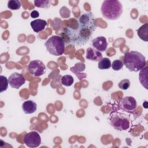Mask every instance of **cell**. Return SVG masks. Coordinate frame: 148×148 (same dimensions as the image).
<instances>
[{
    "mask_svg": "<svg viewBox=\"0 0 148 148\" xmlns=\"http://www.w3.org/2000/svg\"><path fill=\"white\" fill-rule=\"evenodd\" d=\"M73 77L69 75H66L61 77V84L65 86H71L73 83Z\"/></svg>",
    "mask_w": 148,
    "mask_h": 148,
    "instance_id": "cell-17",
    "label": "cell"
},
{
    "mask_svg": "<svg viewBox=\"0 0 148 148\" xmlns=\"http://www.w3.org/2000/svg\"><path fill=\"white\" fill-rule=\"evenodd\" d=\"M9 84V81L8 79L2 75L0 76V92H2L5 91H6L8 87Z\"/></svg>",
    "mask_w": 148,
    "mask_h": 148,
    "instance_id": "cell-20",
    "label": "cell"
},
{
    "mask_svg": "<svg viewBox=\"0 0 148 148\" xmlns=\"http://www.w3.org/2000/svg\"><path fill=\"white\" fill-rule=\"evenodd\" d=\"M143 106L145 108H147V101H145V103H143Z\"/></svg>",
    "mask_w": 148,
    "mask_h": 148,
    "instance_id": "cell-24",
    "label": "cell"
},
{
    "mask_svg": "<svg viewBox=\"0 0 148 148\" xmlns=\"http://www.w3.org/2000/svg\"><path fill=\"white\" fill-rule=\"evenodd\" d=\"M28 69L30 74L35 77L45 74L46 71V68L44 63L39 60L31 61L28 64Z\"/></svg>",
    "mask_w": 148,
    "mask_h": 148,
    "instance_id": "cell-6",
    "label": "cell"
},
{
    "mask_svg": "<svg viewBox=\"0 0 148 148\" xmlns=\"http://www.w3.org/2000/svg\"><path fill=\"white\" fill-rule=\"evenodd\" d=\"M34 2L35 6L39 8H49L50 6V1L49 0H35Z\"/></svg>",
    "mask_w": 148,
    "mask_h": 148,
    "instance_id": "cell-19",
    "label": "cell"
},
{
    "mask_svg": "<svg viewBox=\"0 0 148 148\" xmlns=\"http://www.w3.org/2000/svg\"><path fill=\"white\" fill-rule=\"evenodd\" d=\"M139 79L141 84L147 90L148 88H147V66H146L145 67L140 69L139 75Z\"/></svg>",
    "mask_w": 148,
    "mask_h": 148,
    "instance_id": "cell-15",
    "label": "cell"
},
{
    "mask_svg": "<svg viewBox=\"0 0 148 148\" xmlns=\"http://www.w3.org/2000/svg\"><path fill=\"white\" fill-rule=\"evenodd\" d=\"M138 36L142 40L147 42L148 41V24L145 23L142 25L137 31Z\"/></svg>",
    "mask_w": 148,
    "mask_h": 148,
    "instance_id": "cell-14",
    "label": "cell"
},
{
    "mask_svg": "<svg viewBox=\"0 0 148 148\" xmlns=\"http://www.w3.org/2000/svg\"><path fill=\"white\" fill-rule=\"evenodd\" d=\"M86 58L90 61L97 62L102 58V54L99 51L94 48L88 47L86 50Z\"/></svg>",
    "mask_w": 148,
    "mask_h": 148,
    "instance_id": "cell-11",
    "label": "cell"
},
{
    "mask_svg": "<svg viewBox=\"0 0 148 148\" xmlns=\"http://www.w3.org/2000/svg\"><path fill=\"white\" fill-rule=\"evenodd\" d=\"M109 121L111 125L118 131L126 130L130 126L129 117L122 113H112L110 115Z\"/></svg>",
    "mask_w": 148,
    "mask_h": 148,
    "instance_id": "cell-5",
    "label": "cell"
},
{
    "mask_svg": "<svg viewBox=\"0 0 148 148\" xmlns=\"http://www.w3.org/2000/svg\"><path fill=\"white\" fill-rule=\"evenodd\" d=\"M30 16L32 18H37L39 16V13L37 10H33V11L31 12V13L30 14Z\"/></svg>",
    "mask_w": 148,
    "mask_h": 148,
    "instance_id": "cell-23",
    "label": "cell"
},
{
    "mask_svg": "<svg viewBox=\"0 0 148 148\" xmlns=\"http://www.w3.org/2000/svg\"><path fill=\"white\" fill-rule=\"evenodd\" d=\"M8 8L11 10H18L21 6V2L18 0H9L8 2Z\"/></svg>",
    "mask_w": 148,
    "mask_h": 148,
    "instance_id": "cell-18",
    "label": "cell"
},
{
    "mask_svg": "<svg viewBox=\"0 0 148 148\" xmlns=\"http://www.w3.org/2000/svg\"><path fill=\"white\" fill-rule=\"evenodd\" d=\"M30 24L33 31L38 33L43 31L47 25V22L45 20L36 19L32 21Z\"/></svg>",
    "mask_w": 148,
    "mask_h": 148,
    "instance_id": "cell-13",
    "label": "cell"
},
{
    "mask_svg": "<svg viewBox=\"0 0 148 148\" xmlns=\"http://www.w3.org/2000/svg\"><path fill=\"white\" fill-rule=\"evenodd\" d=\"M101 12L105 19L116 20L121 16L123 8L118 0H105L101 5Z\"/></svg>",
    "mask_w": 148,
    "mask_h": 148,
    "instance_id": "cell-2",
    "label": "cell"
},
{
    "mask_svg": "<svg viewBox=\"0 0 148 148\" xmlns=\"http://www.w3.org/2000/svg\"><path fill=\"white\" fill-rule=\"evenodd\" d=\"M119 107L127 112H133L137 107V102L132 97H125L120 101Z\"/></svg>",
    "mask_w": 148,
    "mask_h": 148,
    "instance_id": "cell-8",
    "label": "cell"
},
{
    "mask_svg": "<svg viewBox=\"0 0 148 148\" xmlns=\"http://www.w3.org/2000/svg\"><path fill=\"white\" fill-rule=\"evenodd\" d=\"M124 64L131 72H138L146 66L145 56L137 51H131L124 54Z\"/></svg>",
    "mask_w": 148,
    "mask_h": 148,
    "instance_id": "cell-3",
    "label": "cell"
},
{
    "mask_svg": "<svg viewBox=\"0 0 148 148\" xmlns=\"http://www.w3.org/2000/svg\"><path fill=\"white\" fill-rule=\"evenodd\" d=\"M24 142L29 147H37L41 143V138L38 132L31 131L25 135Z\"/></svg>",
    "mask_w": 148,
    "mask_h": 148,
    "instance_id": "cell-7",
    "label": "cell"
},
{
    "mask_svg": "<svg viewBox=\"0 0 148 148\" xmlns=\"http://www.w3.org/2000/svg\"><path fill=\"white\" fill-rule=\"evenodd\" d=\"M98 66L100 69H108L111 67L110 60L106 57L102 58L99 61Z\"/></svg>",
    "mask_w": 148,
    "mask_h": 148,
    "instance_id": "cell-16",
    "label": "cell"
},
{
    "mask_svg": "<svg viewBox=\"0 0 148 148\" xmlns=\"http://www.w3.org/2000/svg\"><path fill=\"white\" fill-rule=\"evenodd\" d=\"M118 86L122 90H127L130 86V81L127 79H123L119 83Z\"/></svg>",
    "mask_w": 148,
    "mask_h": 148,
    "instance_id": "cell-22",
    "label": "cell"
},
{
    "mask_svg": "<svg viewBox=\"0 0 148 148\" xmlns=\"http://www.w3.org/2000/svg\"><path fill=\"white\" fill-rule=\"evenodd\" d=\"M97 28L96 21L92 12L83 13L79 18V26L77 29L67 27L64 35L68 38L70 45L82 46L91 39Z\"/></svg>",
    "mask_w": 148,
    "mask_h": 148,
    "instance_id": "cell-1",
    "label": "cell"
},
{
    "mask_svg": "<svg viewBox=\"0 0 148 148\" xmlns=\"http://www.w3.org/2000/svg\"><path fill=\"white\" fill-rule=\"evenodd\" d=\"M124 64L120 60H116L113 61L111 66L114 71H119L123 67Z\"/></svg>",
    "mask_w": 148,
    "mask_h": 148,
    "instance_id": "cell-21",
    "label": "cell"
},
{
    "mask_svg": "<svg viewBox=\"0 0 148 148\" xmlns=\"http://www.w3.org/2000/svg\"><path fill=\"white\" fill-rule=\"evenodd\" d=\"M45 46L49 53L53 56H61L65 51V41L58 35L50 37L45 43Z\"/></svg>",
    "mask_w": 148,
    "mask_h": 148,
    "instance_id": "cell-4",
    "label": "cell"
},
{
    "mask_svg": "<svg viewBox=\"0 0 148 148\" xmlns=\"http://www.w3.org/2000/svg\"><path fill=\"white\" fill-rule=\"evenodd\" d=\"M91 44L94 49L100 52L106 51L108 47V42L106 38L103 36H99L93 39L91 41Z\"/></svg>",
    "mask_w": 148,
    "mask_h": 148,
    "instance_id": "cell-10",
    "label": "cell"
},
{
    "mask_svg": "<svg viewBox=\"0 0 148 148\" xmlns=\"http://www.w3.org/2000/svg\"><path fill=\"white\" fill-rule=\"evenodd\" d=\"M9 84L12 88L18 89L25 83V79L23 75L17 72L12 73L8 78Z\"/></svg>",
    "mask_w": 148,
    "mask_h": 148,
    "instance_id": "cell-9",
    "label": "cell"
},
{
    "mask_svg": "<svg viewBox=\"0 0 148 148\" xmlns=\"http://www.w3.org/2000/svg\"><path fill=\"white\" fill-rule=\"evenodd\" d=\"M36 103L32 100H27L22 104V109L25 114H32L36 110Z\"/></svg>",
    "mask_w": 148,
    "mask_h": 148,
    "instance_id": "cell-12",
    "label": "cell"
}]
</instances>
